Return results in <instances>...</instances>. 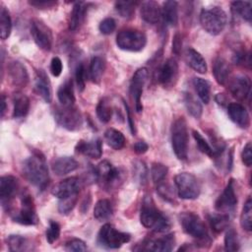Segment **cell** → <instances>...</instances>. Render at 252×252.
Segmentation results:
<instances>
[{
  "label": "cell",
  "mask_w": 252,
  "mask_h": 252,
  "mask_svg": "<svg viewBox=\"0 0 252 252\" xmlns=\"http://www.w3.org/2000/svg\"><path fill=\"white\" fill-rule=\"evenodd\" d=\"M25 178L33 186L44 190L49 182V173L44 158L36 153L28 158L23 164Z\"/></svg>",
  "instance_id": "cell-1"
},
{
  "label": "cell",
  "mask_w": 252,
  "mask_h": 252,
  "mask_svg": "<svg viewBox=\"0 0 252 252\" xmlns=\"http://www.w3.org/2000/svg\"><path fill=\"white\" fill-rule=\"evenodd\" d=\"M140 221L145 227L151 228L156 232H165L170 228L169 220L157 209L151 197H146L143 201Z\"/></svg>",
  "instance_id": "cell-2"
},
{
  "label": "cell",
  "mask_w": 252,
  "mask_h": 252,
  "mask_svg": "<svg viewBox=\"0 0 252 252\" xmlns=\"http://www.w3.org/2000/svg\"><path fill=\"white\" fill-rule=\"evenodd\" d=\"M200 23L208 33L218 35L225 28L227 16L220 7L214 6L208 9H202L200 13Z\"/></svg>",
  "instance_id": "cell-3"
},
{
  "label": "cell",
  "mask_w": 252,
  "mask_h": 252,
  "mask_svg": "<svg viewBox=\"0 0 252 252\" xmlns=\"http://www.w3.org/2000/svg\"><path fill=\"white\" fill-rule=\"evenodd\" d=\"M171 146L176 158L184 160L188 156V129L183 117L177 118L171 126Z\"/></svg>",
  "instance_id": "cell-4"
},
{
  "label": "cell",
  "mask_w": 252,
  "mask_h": 252,
  "mask_svg": "<svg viewBox=\"0 0 252 252\" xmlns=\"http://www.w3.org/2000/svg\"><path fill=\"white\" fill-rule=\"evenodd\" d=\"M179 221L183 230L199 241H209V232L202 219L193 212H184L179 215Z\"/></svg>",
  "instance_id": "cell-5"
},
{
  "label": "cell",
  "mask_w": 252,
  "mask_h": 252,
  "mask_svg": "<svg viewBox=\"0 0 252 252\" xmlns=\"http://www.w3.org/2000/svg\"><path fill=\"white\" fill-rule=\"evenodd\" d=\"M131 235L117 230L112 224H103L97 233V243L107 249H117L130 241Z\"/></svg>",
  "instance_id": "cell-6"
},
{
  "label": "cell",
  "mask_w": 252,
  "mask_h": 252,
  "mask_svg": "<svg viewBox=\"0 0 252 252\" xmlns=\"http://www.w3.org/2000/svg\"><path fill=\"white\" fill-rule=\"evenodd\" d=\"M147 43L145 33L139 30L124 29L121 30L116 35L117 46L126 51H141Z\"/></svg>",
  "instance_id": "cell-7"
},
{
  "label": "cell",
  "mask_w": 252,
  "mask_h": 252,
  "mask_svg": "<svg viewBox=\"0 0 252 252\" xmlns=\"http://www.w3.org/2000/svg\"><path fill=\"white\" fill-rule=\"evenodd\" d=\"M21 207L18 211L12 212L11 217L14 221L25 224V225H34L38 221L37 215L35 213V208L33 200L30 193L22 192L20 196Z\"/></svg>",
  "instance_id": "cell-8"
},
{
  "label": "cell",
  "mask_w": 252,
  "mask_h": 252,
  "mask_svg": "<svg viewBox=\"0 0 252 252\" xmlns=\"http://www.w3.org/2000/svg\"><path fill=\"white\" fill-rule=\"evenodd\" d=\"M174 182L179 198L184 200H194L199 197L201 187L198 179L191 173L181 172L175 175Z\"/></svg>",
  "instance_id": "cell-9"
},
{
  "label": "cell",
  "mask_w": 252,
  "mask_h": 252,
  "mask_svg": "<svg viewBox=\"0 0 252 252\" xmlns=\"http://www.w3.org/2000/svg\"><path fill=\"white\" fill-rule=\"evenodd\" d=\"M95 178L104 189H112L118 185L122 179V172L119 168L114 167L109 161L102 160L94 168Z\"/></svg>",
  "instance_id": "cell-10"
},
{
  "label": "cell",
  "mask_w": 252,
  "mask_h": 252,
  "mask_svg": "<svg viewBox=\"0 0 252 252\" xmlns=\"http://www.w3.org/2000/svg\"><path fill=\"white\" fill-rule=\"evenodd\" d=\"M56 122L69 131L78 130L83 124V117L80 110L73 106L58 107L54 111Z\"/></svg>",
  "instance_id": "cell-11"
},
{
  "label": "cell",
  "mask_w": 252,
  "mask_h": 252,
  "mask_svg": "<svg viewBox=\"0 0 252 252\" xmlns=\"http://www.w3.org/2000/svg\"><path fill=\"white\" fill-rule=\"evenodd\" d=\"M31 33L36 45L42 50H50L52 46V32L40 20L34 19L31 25Z\"/></svg>",
  "instance_id": "cell-12"
},
{
  "label": "cell",
  "mask_w": 252,
  "mask_h": 252,
  "mask_svg": "<svg viewBox=\"0 0 252 252\" xmlns=\"http://www.w3.org/2000/svg\"><path fill=\"white\" fill-rule=\"evenodd\" d=\"M237 205V196L235 193L234 180L230 179L222 193L219 196L215 203V208L220 213L229 214L234 212Z\"/></svg>",
  "instance_id": "cell-13"
},
{
  "label": "cell",
  "mask_w": 252,
  "mask_h": 252,
  "mask_svg": "<svg viewBox=\"0 0 252 252\" xmlns=\"http://www.w3.org/2000/svg\"><path fill=\"white\" fill-rule=\"evenodd\" d=\"M149 71L147 68H139L133 75L130 83V94L135 101V107L137 112H141L143 110L142 105V94L145 87V84L148 80Z\"/></svg>",
  "instance_id": "cell-14"
},
{
  "label": "cell",
  "mask_w": 252,
  "mask_h": 252,
  "mask_svg": "<svg viewBox=\"0 0 252 252\" xmlns=\"http://www.w3.org/2000/svg\"><path fill=\"white\" fill-rule=\"evenodd\" d=\"M228 90L237 100H245L250 95L251 81L246 75H238L228 83Z\"/></svg>",
  "instance_id": "cell-15"
},
{
  "label": "cell",
  "mask_w": 252,
  "mask_h": 252,
  "mask_svg": "<svg viewBox=\"0 0 252 252\" xmlns=\"http://www.w3.org/2000/svg\"><path fill=\"white\" fill-rule=\"evenodd\" d=\"M19 188L18 179L13 175H4L0 179V199L3 208H8Z\"/></svg>",
  "instance_id": "cell-16"
},
{
  "label": "cell",
  "mask_w": 252,
  "mask_h": 252,
  "mask_svg": "<svg viewBox=\"0 0 252 252\" xmlns=\"http://www.w3.org/2000/svg\"><path fill=\"white\" fill-rule=\"evenodd\" d=\"M178 78V64L174 58H168L159 69L158 80L164 88H171Z\"/></svg>",
  "instance_id": "cell-17"
},
{
  "label": "cell",
  "mask_w": 252,
  "mask_h": 252,
  "mask_svg": "<svg viewBox=\"0 0 252 252\" xmlns=\"http://www.w3.org/2000/svg\"><path fill=\"white\" fill-rule=\"evenodd\" d=\"M80 187V179L78 177H69L57 183L52 188L51 193L58 199H63L73 195H78Z\"/></svg>",
  "instance_id": "cell-18"
},
{
  "label": "cell",
  "mask_w": 252,
  "mask_h": 252,
  "mask_svg": "<svg viewBox=\"0 0 252 252\" xmlns=\"http://www.w3.org/2000/svg\"><path fill=\"white\" fill-rule=\"evenodd\" d=\"M146 250L156 251V252H169L173 250L175 246V237L173 233H168L163 236L149 239L144 242L143 244Z\"/></svg>",
  "instance_id": "cell-19"
},
{
  "label": "cell",
  "mask_w": 252,
  "mask_h": 252,
  "mask_svg": "<svg viewBox=\"0 0 252 252\" xmlns=\"http://www.w3.org/2000/svg\"><path fill=\"white\" fill-rule=\"evenodd\" d=\"M227 114L230 120L241 128H248L250 125V117L246 108L238 103L231 102L227 105Z\"/></svg>",
  "instance_id": "cell-20"
},
{
  "label": "cell",
  "mask_w": 252,
  "mask_h": 252,
  "mask_svg": "<svg viewBox=\"0 0 252 252\" xmlns=\"http://www.w3.org/2000/svg\"><path fill=\"white\" fill-rule=\"evenodd\" d=\"M34 90L38 95H40L43 100L47 103H50L52 100V91L51 84L48 76L44 70H37L34 80Z\"/></svg>",
  "instance_id": "cell-21"
},
{
  "label": "cell",
  "mask_w": 252,
  "mask_h": 252,
  "mask_svg": "<svg viewBox=\"0 0 252 252\" xmlns=\"http://www.w3.org/2000/svg\"><path fill=\"white\" fill-rule=\"evenodd\" d=\"M8 74L15 87L25 88L29 82V75L26 67L19 61H13L8 66Z\"/></svg>",
  "instance_id": "cell-22"
},
{
  "label": "cell",
  "mask_w": 252,
  "mask_h": 252,
  "mask_svg": "<svg viewBox=\"0 0 252 252\" xmlns=\"http://www.w3.org/2000/svg\"><path fill=\"white\" fill-rule=\"evenodd\" d=\"M141 18L148 24H158L161 18V8L156 1L143 2L140 7Z\"/></svg>",
  "instance_id": "cell-23"
},
{
  "label": "cell",
  "mask_w": 252,
  "mask_h": 252,
  "mask_svg": "<svg viewBox=\"0 0 252 252\" xmlns=\"http://www.w3.org/2000/svg\"><path fill=\"white\" fill-rule=\"evenodd\" d=\"M76 152L91 158L97 159L102 155V146L99 139L93 141H79L76 146Z\"/></svg>",
  "instance_id": "cell-24"
},
{
  "label": "cell",
  "mask_w": 252,
  "mask_h": 252,
  "mask_svg": "<svg viewBox=\"0 0 252 252\" xmlns=\"http://www.w3.org/2000/svg\"><path fill=\"white\" fill-rule=\"evenodd\" d=\"M79 167L78 161L72 157H61L56 158L51 165L52 171L58 175L63 176L66 175Z\"/></svg>",
  "instance_id": "cell-25"
},
{
  "label": "cell",
  "mask_w": 252,
  "mask_h": 252,
  "mask_svg": "<svg viewBox=\"0 0 252 252\" xmlns=\"http://www.w3.org/2000/svg\"><path fill=\"white\" fill-rule=\"evenodd\" d=\"M186 63L197 73L205 74L207 72V63L205 58L195 49L189 47L185 50Z\"/></svg>",
  "instance_id": "cell-26"
},
{
  "label": "cell",
  "mask_w": 252,
  "mask_h": 252,
  "mask_svg": "<svg viewBox=\"0 0 252 252\" xmlns=\"http://www.w3.org/2000/svg\"><path fill=\"white\" fill-rule=\"evenodd\" d=\"M230 71L231 69L229 64L223 58L219 57L214 61L213 74L218 84L225 85L230 76Z\"/></svg>",
  "instance_id": "cell-27"
},
{
  "label": "cell",
  "mask_w": 252,
  "mask_h": 252,
  "mask_svg": "<svg viewBox=\"0 0 252 252\" xmlns=\"http://www.w3.org/2000/svg\"><path fill=\"white\" fill-rule=\"evenodd\" d=\"M87 7H88V4H86L85 2H76L74 4L71 15H70V20H69L70 31H76L80 28V26L82 25L85 19Z\"/></svg>",
  "instance_id": "cell-28"
},
{
  "label": "cell",
  "mask_w": 252,
  "mask_h": 252,
  "mask_svg": "<svg viewBox=\"0 0 252 252\" xmlns=\"http://www.w3.org/2000/svg\"><path fill=\"white\" fill-rule=\"evenodd\" d=\"M176 1H165L161 8V18L170 27H175L178 23V9Z\"/></svg>",
  "instance_id": "cell-29"
},
{
  "label": "cell",
  "mask_w": 252,
  "mask_h": 252,
  "mask_svg": "<svg viewBox=\"0 0 252 252\" xmlns=\"http://www.w3.org/2000/svg\"><path fill=\"white\" fill-rule=\"evenodd\" d=\"M13 104L14 118H22L28 114L30 109V99L26 94L22 93H16L13 96Z\"/></svg>",
  "instance_id": "cell-30"
},
{
  "label": "cell",
  "mask_w": 252,
  "mask_h": 252,
  "mask_svg": "<svg viewBox=\"0 0 252 252\" xmlns=\"http://www.w3.org/2000/svg\"><path fill=\"white\" fill-rule=\"evenodd\" d=\"M57 97L62 106H73L75 102V94L73 89V82L66 81L60 86L57 92Z\"/></svg>",
  "instance_id": "cell-31"
},
{
  "label": "cell",
  "mask_w": 252,
  "mask_h": 252,
  "mask_svg": "<svg viewBox=\"0 0 252 252\" xmlns=\"http://www.w3.org/2000/svg\"><path fill=\"white\" fill-rule=\"evenodd\" d=\"M113 215V207L109 200L100 199L98 200L94 209V217L98 221H103L110 219Z\"/></svg>",
  "instance_id": "cell-32"
},
{
  "label": "cell",
  "mask_w": 252,
  "mask_h": 252,
  "mask_svg": "<svg viewBox=\"0 0 252 252\" xmlns=\"http://www.w3.org/2000/svg\"><path fill=\"white\" fill-rule=\"evenodd\" d=\"M6 242L9 250L12 252H23L32 249L29 239L22 235H9L6 238Z\"/></svg>",
  "instance_id": "cell-33"
},
{
  "label": "cell",
  "mask_w": 252,
  "mask_h": 252,
  "mask_svg": "<svg viewBox=\"0 0 252 252\" xmlns=\"http://www.w3.org/2000/svg\"><path fill=\"white\" fill-rule=\"evenodd\" d=\"M251 3L247 1H234L231 3V13L233 17L241 18L248 23L251 22Z\"/></svg>",
  "instance_id": "cell-34"
},
{
  "label": "cell",
  "mask_w": 252,
  "mask_h": 252,
  "mask_svg": "<svg viewBox=\"0 0 252 252\" xmlns=\"http://www.w3.org/2000/svg\"><path fill=\"white\" fill-rule=\"evenodd\" d=\"M104 138L107 145L116 151L121 150L125 146L124 135L114 128H108L104 133Z\"/></svg>",
  "instance_id": "cell-35"
},
{
  "label": "cell",
  "mask_w": 252,
  "mask_h": 252,
  "mask_svg": "<svg viewBox=\"0 0 252 252\" xmlns=\"http://www.w3.org/2000/svg\"><path fill=\"white\" fill-rule=\"evenodd\" d=\"M208 220L214 231L220 232L228 226L229 216L223 213H212L208 215Z\"/></svg>",
  "instance_id": "cell-36"
},
{
  "label": "cell",
  "mask_w": 252,
  "mask_h": 252,
  "mask_svg": "<svg viewBox=\"0 0 252 252\" xmlns=\"http://www.w3.org/2000/svg\"><path fill=\"white\" fill-rule=\"evenodd\" d=\"M105 69V62L100 56H94L90 64V77L94 83H98L101 80Z\"/></svg>",
  "instance_id": "cell-37"
},
{
  "label": "cell",
  "mask_w": 252,
  "mask_h": 252,
  "mask_svg": "<svg viewBox=\"0 0 252 252\" xmlns=\"http://www.w3.org/2000/svg\"><path fill=\"white\" fill-rule=\"evenodd\" d=\"M193 85L200 99L205 103H209L211 98V86L210 83L202 78H194Z\"/></svg>",
  "instance_id": "cell-38"
},
{
  "label": "cell",
  "mask_w": 252,
  "mask_h": 252,
  "mask_svg": "<svg viewBox=\"0 0 252 252\" xmlns=\"http://www.w3.org/2000/svg\"><path fill=\"white\" fill-rule=\"evenodd\" d=\"M12 31V21L9 11L5 6H1L0 9V36L1 39L5 40L10 36Z\"/></svg>",
  "instance_id": "cell-39"
},
{
  "label": "cell",
  "mask_w": 252,
  "mask_h": 252,
  "mask_svg": "<svg viewBox=\"0 0 252 252\" xmlns=\"http://www.w3.org/2000/svg\"><path fill=\"white\" fill-rule=\"evenodd\" d=\"M184 103L188 113L196 119H199L203 113L202 104L190 93L184 94Z\"/></svg>",
  "instance_id": "cell-40"
},
{
  "label": "cell",
  "mask_w": 252,
  "mask_h": 252,
  "mask_svg": "<svg viewBox=\"0 0 252 252\" xmlns=\"http://www.w3.org/2000/svg\"><path fill=\"white\" fill-rule=\"evenodd\" d=\"M240 225L246 231H251L252 229V201L248 198L243 206L240 215Z\"/></svg>",
  "instance_id": "cell-41"
},
{
  "label": "cell",
  "mask_w": 252,
  "mask_h": 252,
  "mask_svg": "<svg viewBox=\"0 0 252 252\" xmlns=\"http://www.w3.org/2000/svg\"><path fill=\"white\" fill-rule=\"evenodd\" d=\"M138 2L134 1H117L115 2L116 12L125 19H131L135 13V6Z\"/></svg>",
  "instance_id": "cell-42"
},
{
  "label": "cell",
  "mask_w": 252,
  "mask_h": 252,
  "mask_svg": "<svg viewBox=\"0 0 252 252\" xmlns=\"http://www.w3.org/2000/svg\"><path fill=\"white\" fill-rule=\"evenodd\" d=\"M95 110H96L97 118L101 122L107 123L110 121L111 116H112V108H111V105L109 104V102L105 98L99 100V102L96 105Z\"/></svg>",
  "instance_id": "cell-43"
},
{
  "label": "cell",
  "mask_w": 252,
  "mask_h": 252,
  "mask_svg": "<svg viewBox=\"0 0 252 252\" xmlns=\"http://www.w3.org/2000/svg\"><path fill=\"white\" fill-rule=\"evenodd\" d=\"M167 172H168V168L164 164L159 162L153 163L151 168V175L154 183L159 184L163 182L167 175Z\"/></svg>",
  "instance_id": "cell-44"
},
{
  "label": "cell",
  "mask_w": 252,
  "mask_h": 252,
  "mask_svg": "<svg viewBox=\"0 0 252 252\" xmlns=\"http://www.w3.org/2000/svg\"><path fill=\"white\" fill-rule=\"evenodd\" d=\"M133 175L139 184L145 185L147 183L148 169L145 162L141 160L135 161V163L133 164Z\"/></svg>",
  "instance_id": "cell-45"
},
{
  "label": "cell",
  "mask_w": 252,
  "mask_h": 252,
  "mask_svg": "<svg viewBox=\"0 0 252 252\" xmlns=\"http://www.w3.org/2000/svg\"><path fill=\"white\" fill-rule=\"evenodd\" d=\"M239 246L237 232L233 228H228L224 236V249L226 251H238Z\"/></svg>",
  "instance_id": "cell-46"
},
{
  "label": "cell",
  "mask_w": 252,
  "mask_h": 252,
  "mask_svg": "<svg viewBox=\"0 0 252 252\" xmlns=\"http://www.w3.org/2000/svg\"><path fill=\"white\" fill-rule=\"evenodd\" d=\"M78 201V195H73L67 198L59 199L58 211L62 215H68L75 207Z\"/></svg>",
  "instance_id": "cell-47"
},
{
  "label": "cell",
  "mask_w": 252,
  "mask_h": 252,
  "mask_svg": "<svg viewBox=\"0 0 252 252\" xmlns=\"http://www.w3.org/2000/svg\"><path fill=\"white\" fill-rule=\"evenodd\" d=\"M193 137L196 141V144L198 146V149L205 155L209 156V157H214V149L209 145V143L207 142V140L197 131L193 130Z\"/></svg>",
  "instance_id": "cell-48"
},
{
  "label": "cell",
  "mask_w": 252,
  "mask_h": 252,
  "mask_svg": "<svg viewBox=\"0 0 252 252\" xmlns=\"http://www.w3.org/2000/svg\"><path fill=\"white\" fill-rule=\"evenodd\" d=\"M157 192L164 201H167L170 203L174 202V191L169 184L163 183V182L158 184Z\"/></svg>",
  "instance_id": "cell-49"
},
{
  "label": "cell",
  "mask_w": 252,
  "mask_h": 252,
  "mask_svg": "<svg viewBox=\"0 0 252 252\" xmlns=\"http://www.w3.org/2000/svg\"><path fill=\"white\" fill-rule=\"evenodd\" d=\"M60 235V225L54 220L49 221V226L46 230V240L48 243L52 244L55 242Z\"/></svg>",
  "instance_id": "cell-50"
},
{
  "label": "cell",
  "mask_w": 252,
  "mask_h": 252,
  "mask_svg": "<svg viewBox=\"0 0 252 252\" xmlns=\"http://www.w3.org/2000/svg\"><path fill=\"white\" fill-rule=\"evenodd\" d=\"M75 78H76V83L79 91L83 92L86 87V69L83 63L78 64V66L76 67Z\"/></svg>",
  "instance_id": "cell-51"
},
{
  "label": "cell",
  "mask_w": 252,
  "mask_h": 252,
  "mask_svg": "<svg viewBox=\"0 0 252 252\" xmlns=\"http://www.w3.org/2000/svg\"><path fill=\"white\" fill-rule=\"evenodd\" d=\"M65 250L74 251V252H82V251L87 250V246L83 240H81L79 238H73L66 242Z\"/></svg>",
  "instance_id": "cell-52"
},
{
  "label": "cell",
  "mask_w": 252,
  "mask_h": 252,
  "mask_svg": "<svg viewBox=\"0 0 252 252\" xmlns=\"http://www.w3.org/2000/svg\"><path fill=\"white\" fill-rule=\"evenodd\" d=\"M98 29L102 34H110L115 31L116 23L112 18H105L100 22Z\"/></svg>",
  "instance_id": "cell-53"
},
{
  "label": "cell",
  "mask_w": 252,
  "mask_h": 252,
  "mask_svg": "<svg viewBox=\"0 0 252 252\" xmlns=\"http://www.w3.org/2000/svg\"><path fill=\"white\" fill-rule=\"evenodd\" d=\"M252 146H251V143L248 142L245 147L243 148V151L241 153V158H242V161L243 163L246 165V166H250L251 163H252Z\"/></svg>",
  "instance_id": "cell-54"
},
{
  "label": "cell",
  "mask_w": 252,
  "mask_h": 252,
  "mask_svg": "<svg viewBox=\"0 0 252 252\" xmlns=\"http://www.w3.org/2000/svg\"><path fill=\"white\" fill-rule=\"evenodd\" d=\"M62 69H63V65H62V61L59 57H53L50 63V72L54 77H58L60 76V74L62 73Z\"/></svg>",
  "instance_id": "cell-55"
},
{
  "label": "cell",
  "mask_w": 252,
  "mask_h": 252,
  "mask_svg": "<svg viewBox=\"0 0 252 252\" xmlns=\"http://www.w3.org/2000/svg\"><path fill=\"white\" fill-rule=\"evenodd\" d=\"M29 3L37 9H48L54 7L57 4L56 1L50 0H32Z\"/></svg>",
  "instance_id": "cell-56"
},
{
  "label": "cell",
  "mask_w": 252,
  "mask_h": 252,
  "mask_svg": "<svg viewBox=\"0 0 252 252\" xmlns=\"http://www.w3.org/2000/svg\"><path fill=\"white\" fill-rule=\"evenodd\" d=\"M182 50V36L180 33H175L172 39V51L175 55H179Z\"/></svg>",
  "instance_id": "cell-57"
},
{
  "label": "cell",
  "mask_w": 252,
  "mask_h": 252,
  "mask_svg": "<svg viewBox=\"0 0 252 252\" xmlns=\"http://www.w3.org/2000/svg\"><path fill=\"white\" fill-rule=\"evenodd\" d=\"M133 149L136 154L142 155V154H145L149 150V145L144 141H138L135 143Z\"/></svg>",
  "instance_id": "cell-58"
},
{
  "label": "cell",
  "mask_w": 252,
  "mask_h": 252,
  "mask_svg": "<svg viewBox=\"0 0 252 252\" xmlns=\"http://www.w3.org/2000/svg\"><path fill=\"white\" fill-rule=\"evenodd\" d=\"M216 100L218 101V103L220 104H224L226 102V98L224 96L223 94H219L217 96H216Z\"/></svg>",
  "instance_id": "cell-59"
},
{
  "label": "cell",
  "mask_w": 252,
  "mask_h": 252,
  "mask_svg": "<svg viewBox=\"0 0 252 252\" xmlns=\"http://www.w3.org/2000/svg\"><path fill=\"white\" fill-rule=\"evenodd\" d=\"M1 102H2L1 115H2V117H3V116H4V113H5V111H6V97H5L4 94H2V100H1Z\"/></svg>",
  "instance_id": "cell-60"
}]
</instances>
